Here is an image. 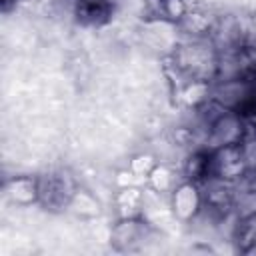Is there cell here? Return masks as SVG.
Returning <instances> with one entry per match:
<instances>
[{"label": "cell", "mask_w": 256, "mask_h": 256, "mask_svg": "<svg viewBox=\"0 0 256 256\" xmlns=\"http://www.w3.org/2000/svg\"><path fill=\"white\" fill-rule=\"evenodd\" d=\"M218 60L220 52L210 38H186L176 44L170 54V66L182 84L190 80L214 82L218 74Z\"/></svg>", "instance_id": "6da1fadb"}, {"label": "cell", "mask_w": 256, "mask_h": 256, "mask_svg": "<svg viewBox=\"0 0 256 256\" xmlns=\"http://www.w3.org/2000/svg\"><path fill=\"white\" fill-rule=\"evenodd\" d=\"M210 100L224 110L244 114L256 108V78L238 76L228 80H214L210 88Z\"/></svg>", "instance_id": "7a4b0ae2"}, {"label": "cell", "mask_w": 256, "mask_h": 256, "mask_svg": "<svg viewBox=\"0 0 256 256\" xmlns=\"http://www.w3.org/2000/svg\"><path fill=\"white\" fill-rule=\"evenodd\" d=\"M244 116L240 112L232 110H222L206 128L202 136V148L204 150H214L230 144H240L244 136Z\"/></svg>", "instance_id": "3957f363"}, {"label": "cell", "mask_w": 256, "mask_h": 256, "mask_svg": "<svg viewBox=\"0 0 256 256\" xmlns=\"http://www.w3.org/2000/svg\"><path fill=\"white\" fill-rule=\"evenodd\" d=\"M248 164L240 144H230L222 148L208 150V176L226 180V182H240L248 174Z\"/></svg>", "instance_id": "277c9868"}, {"label": "cell", "mask_w": 256, "mask_h": 256, "mask_svg": "<svg viewBox=\"0 0 256 256\" xmlns=\"http://www.w3.org/2000/svg\"><path fill=\"white\" fill-rule=\"evenodd\" d=\"M150 236H152V228L144 220V216L120 218L110 230L112 248L118 252H136L144 248Z\"/></svg>", "instance_id": "5b68a950"}, {"label": "cell", "mask_w": 256, "mask_h": 256, "mask_svg": "<svg viewBox=\"0 0 256 256\" xmlns=\"http://www.w3.org/2000/svg\"><path fill=\"white\" fill-rule=\"evenodd\" d=\"M78 190L68 172H52L38 178V202L46 208H66Z\"/></svg>", "instance_id": "8992f818"}, {"label": "cell", "mask_w": 256, "mask_h": 256, "mask_svg": "<svg viewBox=\"0 0 256 256\" xmlns=\"http://www.w3.org/2000/svg\"><path fill=\"white\" fill-rule=\"evenodd\" d=\"M172 214L182 222H192L202 210V192L200 186L192 180H180L170 192Z\"/></svg>", "instance_id": "52a82bcc"}, {"label": "cell", "mask_w": 256, "mask_h": 256, "mask_svg": "<svg viewBox=\"0 0 256 256\" xmlns=\"http://www.w3.org/2000/svg\"><path fill=\"white\" fill-rule=\"evenodd\" d=\"M112 0H74V16L86 26H102L112 16Z\"/></svg>", "instance_id": "ba28073f"}, {"label": "cell", "mask_w": 256, "mask_h": 256, "mask_svg": "<svg viewBox=\"0 0 256 256\" xmlns=\"http://www.w3.org/2000/svg\"><path fill=\"white\" fill-rule=\"evenodd\" d=\"M4 192L8 200L16 206H30L38 202V178L32 176H14L6 182Z\"/></svg>", "instance_id": "9c48e42d"}, {"label": "cell", "mask_w": 256, "mask_h": 256, "mask_svg": "<svg viewBox=\"0 0 256 256\" xmlns=\"http://www.w3.org/2000/svg\"><path fill=\"white\" fill-rule=\"evenodd\" d=\"M232 238L240 252L256 256V212L236 218V224L232 228Z\"/></svg>", "instance_id": "30bf717a"}, {"label": "cell", "mask_w": 256, "mask_h": 256, "mask_svg": "<svg viewBox=\"0 0 256 256\" xmlns=\"http://www.w3.org/2000/svg\"><path fill=\"white\" fill-rule=\"evenodd\" d=\"M214 16L202 12V10H190L182 16V20L178 22V26L184 30V34L188 38H208L210 30L214 26Z\"/></svg>", "instance_id": "8fae6325"}, {"label": "cell", "mask_w": 256, "mask_h": 256, "mask_svg": "<svg viewBox=\"0 0 256 256\" xmlns=\"http://www.w3.org/2000/svg\"><path fill=\"white\" fill-rule=\"evenodd\" d=\"M116 210L120 218H134V216H144V192H140L134 186H124L116 198Z\"/></svg>", "instance_id": "7c38bea8"}, {"label": "cell", "mask_w": 256, "mask_h": 256, "mask_svg": "<svg viewBox=\"0 0 256 256\" xmlns=\"http://www.w3.org/2000/svg\"><path fill=\"white\" fill-rule=\"evenodd\" d=\"M182 174L184 180L192 182H202L208 176V150L204 148H192V152L186 156L182 164Z\"/></svg>", "instance_id": "4fadbf2b"}, {"label": "cell", "mask_w": 256, "mask_h": 256, "mask_svg": "<svg viewBox=\"0 0 256 256\" xmlns=\"http://www.w3.org/2000/svg\"><path fill=\"white\" fill-rule=\"evenodd\" d=\"M146 182H148V188H152L158 194H168L178 184V180L174 178V172L166 164H156L152 168V172L148 174Z\"/></svg>", "instance_id": "5bb4252c"}, {"label": "cell", "mask_w": 256, "mask_h": 256, "mask_svg": "<svg viewBox=\"0 0 256 256\" xmlns=\"http://www.w3.org/2000/svg\"><path fill=\"white\" fill-rule=\"evenodd\" d=\"M70 208H76V212L88 214V216L98 214V202L92 198V194H88V192H84L80 188L74 192V196L70 200Z\"/></svg>", "instance_id": "9a60e30c"}, {"label": "cell", "mask_w": 256, "mask_h": 256, "mask_svg": "<svg viewBox=\"0 0 256 256\" xmlns=\"http://www.w3.org/2000/svg\"><path fill=\"white\" fill-rule=\"evenodd\" d=\"M186 12H188V4L184 0H162V20L178 24Z\"/></svg>", "instance_id": "2e32d148"}, {"label": "cell", "mask_w": 256, "mask_h": 256, "mask_svg": "<svg viewBox=\"0 0 256 256\" xmlns=\"http://www.w3.org/2000/svg\"><path fill=\"white\" fill-rule=\"evenodd\" d=\"M158 162L154 160V156H150V154H140V156H136L132 162H130V172L136 176V178H148V174L152 172V168L156 166Z\"/></svg>", "instance_id": "e0dca14e"}, {"label": "cell", "mask_w": 256, "mask_h": 256, "mask_svg": "<svg viewBox=\"0 0 256 256\" xmlns=\"http://www.w3.org/2000/svg\"><path fill=\"white\" fill-rule=\"evenodd\" d=\"M8 2H10V0H2V4H4V8L8 6Z\"/></svg>", "instance_id": "ac0fdd59"}]
</instances>
